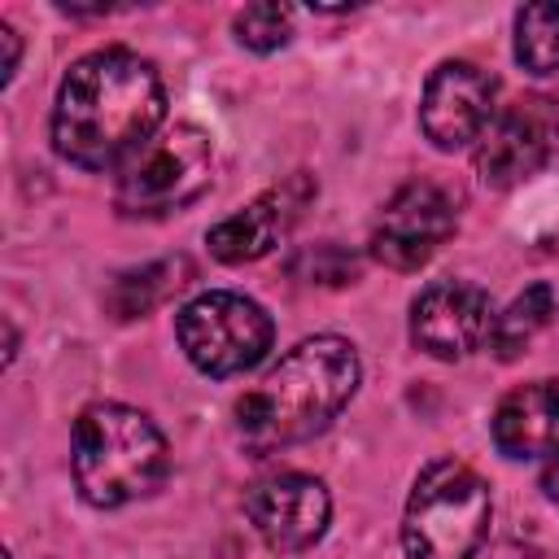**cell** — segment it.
I'll return each mask as SVG.
<instances>
[{
	"mask_svg": "<svg viewBox=\"0 0 559 559\" xmlns=\"http://www.w3.org/2000/svg\"><path fill=\"white\" fill-rule=\"evenodd\" d=\"M489 437L507 459L559 454V376L511 389L489 419Z\"/></svg>",
	"mask_w": 559,
	"mask_h": 559,
	"instance_id": "cell-13",
	"label": "cell"
},
{
	"mask_svg": "<svg viewBox=\"0 0 559 559\" xmlns=\"http://www.w3.org/2000/svg\"><path fill=\"white\" fill-rule=\"evenodd\" d=\"M192 280V262L183 253L175 258H157V262H144L135 271H122L109 293H105V306L114 319H144L148 310H157L166 297H175L183 284Z\"/></svg>",
	"mask_w": 559,
	"mask_h": 559,
	"instance_id": "cell-15",
	"label": "cell"
},
{
	"mask_svg": "<svg viewBox=\"0 0 559 559\" xmlns=\"http://www.w3.org/2000/svg\"><path fill=\"white\" fill-rule=\"evenodd\" d=\"M454 227H459V205L450 188L437 179H411L384 201L367 245L380 266L419 271L454 236Z\"/></svg>",
	"mask_w": 559,
	"mask_h": 559,
	"instance_id": "cell-7",
	"label": "cell"
},
{
	"mask_svg": "<svg viewBox=\"0 0 559 559\" xmlns=\"http://www.w3.org/2000/svg\"><path fill=\"white\" fill-rule=\"evenodd\" d=\"M537 485H542L546 502L559 511V454H550V459L542 463V476H537Z\"/></svg>",
	"mask_w": 559,
	"mask_h": 559,
	"instance_id": "cell-19",
	"label": "cell"
},
{
	"mask_svg": "<svg viewBox=\"0 0 559 559\" xmlns=\"http://www.w3.org/2000/svg\"><path fill=\"white\" fill-rule=\"evenodd\" d=\"M515 61L528 74L559 70V0H537L515 13Z\"/></svg>",
	"mask_w": 559,
	"mask_h": 559,
	"instance_id": "cell-16",
	"label": "cell"
},
{
	"mask_svg": "<svg viewBox=\"0 0 559 559\" xmlns=\"http://www.w3.org/2000/svg\"><path fill=\"white\" fill-rule=\"evenodd\" d=\"M214 183V135L197 122L162 127L114 183V210L122 218H166L188 210Z\"/></svg>",
	"mask_w": 559,
	"mask_h": 559,
	"instance_id": "cell-5",
	"label": "cell"
},
{
	"mask_svg": "<svg viewBox=\"0 0 559 559\" xmlns=\"http://www.w3.org/2000/svg\"><path fill=\"white\" fill-rule=\"evenodd\" d=\"M166 118V83L157 66L131 48H96L79 57L52 96L48 140L79 170H122Z\"/></svg>",
	"mask_w": 559,
	"mask_h": 559,
	"instance_id": "cell-1",
	"label": "cell"
},
{
	"mask_svg": "<svg viewBox=\"0 0 559 559\" xmlns=\"http://www.w3.org/2000/svg\"><path fill=\"white\" fill-rule=\"evenodd\" d=\"M310 197H314L310 175H301V170L288 175L284 183H275V188H266L262 197H253L249 205H240L236 214L218 218V223L205 231L210 253H214L218 262H227V266H245V262L266 258V253L288 236V227L301 218V210L310 205Z\"/></svg>",
	"mask_w": 559,
	"mask_h": 559,
	"instance_id": "cell-12",
	"label": "cell"
},
{
	"mask_svg": "<svg viewBox=\"0 0 559 559\" xmlns=\"http://www.w3.org/2000/svg\"><path fill=\"white\" fill-rule=\"evenodd\" d=\"M555 310H559V297H555V288L546 284V280H537V284H528L524 293H515L498 314H493V323H489V354L498 358V362H515L546 328H550V319H555Z\"/></svg>",
	"mask_w": 559,
	"mask_h": 559,
	"instance_id": "cell-14",
	"label": "cell"
},
{
	"mask_svg": "<svg viewBox=\"0 0 559 559\" xmlns=\"http://www.w3.org/2000/svg\"><path fill=\"white\" fill-rule=\"evenodd\" d=\"M498 114V79L476 61H441L419 92V131L432 148L454 153L485 135Z\"/></svg>",
	"mask_w": 559,
	"mask_h": 559,
	"instance_id": "cell-8",
	"label": "cell"
},
{
	"mask_svg": "<svg viewBox=\"0 0 559 559\" xmlns=\"http://www.w3.org/2000/svg\"><path fill=\"white\" fill-rule=\"evenodd\" d=\"M362 362L354 341L319 332L293 345L253 389L236 397V437L249 454H275L319 437L358 393Z\"/></svg>",
	"mask_w": 559,
	"mask_h": 559,
	"instance_id": "cell-2",
	"label": "cell"
},
{
	"mask_svg": "<svg viewBox=\"0 0 559 559\" xmlns=\"http://www.w3.org/2000/svg\"><path fill=\"white\" fill-rule=\"evenodd\" d=\"M70 476L79 498L96 511L140 502L170 476L166 432L127 402H92L74 419Z\"/></svg>",
	"mask_w": 559,
	"mask_h": 559,
	"instance_id": "cell-3",
	"label": "cell"
},
{
	"mask_svg": "<svg viewBox=\"0 0 559 559\" xmlns=\"http://www.w3.org/2000/svg\"><path fill=\"white\" fill-rule=\"evenodd\" d=\"M559 140V109L546 96H520L493 114L485 135L476 140V175L485 188L507 192L533 179Z\"/></svg>",
	"mask_w": 559,
	"mask_h": 559,
	"instance_id": "cell-9",
	"label": "cell"
},
{
	"mask_svg": "<svg viewBox=\"0 0 559 559\" xmlns=\"http://www.w3.org/2000/svg\"><path fill=\"white\" fill-rule=\"evenodd\" d=\"M236 31V44L249 48V52H280L288 39H293V9L288 4H245L231 22Z\"/></svg>",
	"mask_w": 559,
	"mask_h": 559,
	"instance_id": "cell-17",
	"label": "cell"
},
{
	"mask_svg": "<svg viewBox=\"0 0 559 559\" xmlns=\"http://www.w3.org/2000/svg\"><path fill=\"white\" fill-rule=\"evenodd\" d=\"M175 341L201 376L227 380V376L253 371L266 358L275 341V323L266 306H258L253 297L231 288H210L179 306Z\"/></svg>",
	"mask_w": 559,
	"mask_h": 559,
	"instance_id": "cell-6",
	"label": "cell"
},
{
	"mask_svg": "<svg viewBox=\"0 0 559 559\" xmlns=\"http://www.w3.org/2000/svg\"><path fill=\"white\" fill-rule=\"evenodd\" d=\"M0 39H4V70H0V83H13L17 74V61H22V39L9 22H0Z\"/></svg>",
	"mask_w": 559,
	"mask_h": 559,
	"instance_id": "cell-18",
	"label": "cell"
},
{
	"mask_svg": "<svg viewBox=\"0 0 559 559\" xmlns=\"http://www.w3.org/2000/svg\"><path fill=\"white\" fill-rule=\"evenodd\" d=\"M493 306L472 280H432L411 301V345L437 362H459L489 341Z\"/></svg>",
	"mask_w": 559,
	"mask_h": 559,
	"instance_id": "cell-11",
	"label": "cell"
},
{
	"mask_svg": "<svg viewBox=\"0 0 559 559\" xmlns=\"http://www.w3.org/2000/svg\"><path fill=\"white\" fill-rule=\"evenodd\" d=\"M245 515L275 555H301L328 533L332 493L310 472H280L245 493Z\"/></svg>",
	"mask_w": 559,
	"mask_h": 559,
	"instance_id": "cell-10",
	"label": "cell"
},
{
	"mask_svg": "<svg viewBox=\"0 0 559 559\" xmlns=\"http://www.w3.org/2000/svg\"><path fill=\"white\" fill-rule=\"evenodd\" d=\"M489 480L454 454L432 459L406 493L402 550L406 559H472L489 537Z\"/></svg>",
	"mask_w": 559,
	"mask_h": 559,
	"instance_id": "cell-4",
	"label": "cell"
}]
</instances>
